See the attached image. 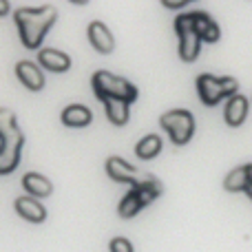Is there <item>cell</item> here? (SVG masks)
Returning a JSON list of instances; mask_svg holds the SVG:
<instances>
[{
	"instance_id": "6da1fadb",
	"label": "cell",
	"mask_w": 252,
	"mask_h": 252,
	"mask_svg": "<svg viewBox=\"0 0 252 252\" xmlns=\"http://www.w3.org/2000/svg\"><path fill=\"white\" fill-rule=\"evenodd\" d=\"M13 20H16L18 33L20 40L27 49H38L42 44L47 31L53 27V22L58 20V9L47 4V7H22L16 9L13 13Z\"/></svg>"
},
{
	"instance_id": "7a4b0ae2",
	"label": "cell",
	"mask_w": 252,
	"mask_h": 252,
	"mask_svg": "<svg viewBox=\"0 0 252 252\" xmlns=\"http://www.w3.org/2000/svg\"><path fill=\"white\" fill-rule=\"evenodd\" d=\"M22 146H25V135L18 128L16 113L0 109V175L18 168Z\"/></svg>"
},
{
	"instance_id": "3957f363",
	"label": "cell",
	"mask_w": 252,
	"mask_h": 252,
	"mask_svg": "<svg viewBox=\"0 0 252 252\" xmlns=\"http://www.w3.org/2000/svg\"><path fill=\"white\" fill-rule=\"evenodd\" d=\"M91 87L95 91L97 100H124V102H133L137 100V89L128 82V80L113 75L109 71H97L91 78Z\"/></svg>"
},
{
	"instance_id": "277c9868",
	"label": "cell",
	"mask_w": 252,
	"mask_h": 252,
	"mask_svg": "<svg viewBox=\"0 0 252 252\" xmlns=\"http://www.w3.org/2000/svg\"><path fill=\"white\" fill-rule=\"evenodd\" d=\"M237 84L235 78H215V75H199L197 78V91H199V97L204 104L213 106L217 104L221 97L226 95H237Z\"/></svg>"
},
{
	"instance_id": "5b68a950",
	"label": "cell",
	"mask_w": 252,
	"mask_h": 252,
	"mask_svg": "<svg viewBox=\"0 0 252 252\" xmlns=\"http://www.w3.org/2000/svg\"><path fill=\"white\" fill-rule=\"evenodd\" d=\"M159 122L161 128L170 135L173 144H177V146L186 144L192 137V130H195V120H192V115L188 111H179V109L168 111V113L161 115Z\"/></svg>"
},
{
	"instance_id": "8992f818",
	"label": "cell",
	"mask_w": 252,
	"mask_h": 252,
	"mask_svg": "<svg viewBox=\"0 0 252 252\" xmlns=\"http://www.w3.org/2000/svg\"><path fill=\"white\" fill-rule=\"evenodd\" d=\"M106 173H109V177L115 179V182L130 184V186H135V184H139L144 179L142 173H137L133 166L126 164L120 157H109V159H106Z\"/></svg>"
},
{
	"instance_id": "52a82bcc",
	"label": "cell",
	"mask_w": 252,
	"mask_h": 252,
	"mask_svg": "<svg viewBox=\"0 0 252 252\" xmlns=\"http://www.w3.org/2000/svg\"><path fill=\"white\" fill-rule=\"evenodd\" d=\"M89 33V42L93 44V49L100 53H111L115 47V40H113V33L109 31V27L100 20H93L87 29Z\"/></svg>"
},
{
	"instance_id": "ba28073f",
	"label": "cell",
	"mask_w": 252,
	"mask_h": 252,
	"mask_svg": "<svg viewBox=\"0 0 252 252\" xmlns=\"http://www.w3.org/2000/svg\"><path fill=\"white\" fill-rule=\"evenodd\" d=\"M13 206H16V213L31 223H42L47 219V210L40 201H35V197H18Z\"/></svg>"
},
{
	"instance_id": "9c48e42d",
	"label": "cell",
	"mask_w": 252,
	"mask_h": 252,
	"mask_svg": "<svg viewBox=\"0 0 252 252\" xmlns=\"http://www.w3.org/2000/svg\"><path fill=\"white\" fill-rule=\"evenodd\" d=\"M16 75H18V80L29 89V91H40V89L44 87V75H42V71L33 64V62H27V60L18 62L16 64Z\"/></svg>"
},
{
	"instance_id": "30bf717a",
	"label": "cell",
	"mask_w": 252,
	"mask_h": 252,
	"mask_svg": "<svg viewBox=\"0 0 252 252\" xmlns=\"http://www.w3.org/2000/svg\"><path fill=\"white\" fill-rule=\"evenodd\" d=\"M38 62L53 73H64L71 69V58L64 51H58V49H42L38 53Z\"/></svg>"
},
{
	"instance_id": "8fae6325",
	"label": "cell",
	"mask_w": 252,
	"mask_h": 252,
	"mask_svg": "<svg viewBox=\"0 0 252 252\" xmlns=\"http://www.w3.org/2000/svg\"><path fill=\"white\" fill-rule=\"evenodd\" d=\"M192 29L204 42H217L219 40V27L208 13L192 11Z\"/></svg>"
},
{
	"instance_id": "7c38bea8",
	"label": "cell",
	"mask_w": 252,
	"mask_h": 252,
	"mask_svg": "<svg viewBox=\"0 0 252 252\" xmlns=\"http://www.w3.org/2000/svg\"><path fill=\"white\" fill-rule=\"evenodd\" d=\"M177 35H179V56H182V60L192 62L199 56L201 38L195 33V29H182L177 31Z\"/></svg>"
},
{
	"instance_id": "4fadbf2b",
	"label": "cell",
	"mask_w": 252,
	"mask_h": 252,
	"mask_svg": "<svg viewBox=\"0 0 252 252\" xmlns=\"http://www.w3.org/2000/svg\"><path fill=\"white\" fill-rule=\"evenodd\" d=\"M250 186H252V164L235 168L230 175H226V179H223V188L230 192L248 190Z\"/></svg>"
},
{
	"instance_id": "5bb4252c",
	"label": "cell",
	"mask_w": 252,
	"mask_h": 252,
	"mask_svg": "<svg viewBox=\"0 0 252 252\" xmlns=\"http://www.w3.org/2000/svg\"><path fill=\"white\" fill-rule=\"evenodd\" d=\"M93 120L91 111L82 104H69L64 111H62V124L71 126V128H82V126H89Z\"/></svg>"
},
{
	"instance_id": "9a60e30c",
	"label": "cell",
	"mask_w": 252,
	"mask_h": 252,
	"mask_svg": "<svg viewBox=\"0 0 252 252\" xmlns=\"http://www.w3.org/2000/svg\"><path fill=\"white\" fill-rule=\"evenodd\" d=\"M22 186L31 197H49L53 192V184L40 173H27L22 177Z\"/></svg>"
},
{
	"instance_id": "2e32d148",
	"label": "cell",
	"mask_w": 252,
	"mask_h": 252,
	"mask_svg": "<svg viewBox=\"0 0 252 252\" xmlns=\"http://www.w3.org/2000/svg\"><path fill=\"white\" fill-rule=\"evenodd\" d=\"M246 115H248V100L244 95H232L226 104V111H223V118L230 126H239L244 124Z\"/></svg>"
},
{
	"instance_id": "e0dca14e",
	"label": "cell",
	"mask_w": 252,
	"mask_h": 252,
	"mask_svg": "<svg viewBox=\"0 0 252 252\" xmlns=\"http://www.w3.org/2000/svg\"><path fill=\"white\" fill-rule=\"evenodd\" d=\"M104 111L109 122L115 126H124L128 122V102L124 100H104Z\"/></svg>"
},
{
	"instance_id": "ac0fdd59",
	"label": "cell",
	"mask_w": 252,
	"mask_h": 252,
	"mask_svg": "<svg viewBox=\"0 0 252 252\" xmlns=\"http://www.w3.org/2000/svg\"><path fill=\"white\" fill-rule=\"evenodd\" d=\"M159 151H161L159 135H146V137L139 139L137 146H135V155H137L139 159H153V157H157Z\"/></svg>"
},
{
	"instance_id": "d6986e66",
	"label": "cell",
	"mask_w": 252,
	"mask_h": 252,
	"mask_svg": "<svg viewBox=\"0 0 252 252\" xmlns=\"http://www.w3.org/2000/svg\"><path fill=\"white\" fill-rule=\"evenodd\" d=\"M142 208H144V206H142V201H139L137 192L130 188L128 195H126L122 201H120L118 213H120V217H122V219H130V217H135V215H137Z\"/></svg>"
},
{
	"instance_id": "ffe728a7",
	"label": "cell",
	"mask_w": 252,
	"mask_h": 252,
	"mask_svg": "<svg viewBox=\"0 0 252 252\" xmlns=\"http://www.w3.org/2000/svg\"><path fill=\"white\" fill-rule=\"evenodd\" d=\"M111 252H133V246H130L128 239H124V237H115V239H111Z\"/></svg>"
},
{
	"instance_id": "44dd1931",
	"label": "cell",
	"mask_w": 252,
	"mask_h": 252,
	"mask_svg": "<svg viewBox=\"0 0 252 252\" xmlns=\"http://www.w3.org/2000/svg\"><path fill=\"white\" fill-rule=\"evenodd\" d=\"M190 0H161V4L164 7H168V9H179V7H184V4H188Z\"/></svg>"
},
{
	"instance_id": "7402d4cb",
	"label": "cell",
	"mask_w": 252,
	"mask_h": 252,
	"mask_svg": "<svg viewBox=\"0 0 252 252\" xmlns=\"http://www.w3.org/2000/svg\"><path fill=\"white\" fill-rule=\"evenodd\" d=\"M9 13V2L7 0H0V16H7Z\"/></svg>"
},
{
	"instance_id": "603a6c76",
	"label": "cell",
	"mask_w": 252,
	"mask_h": 252,
	"mask_svg": "<svg viewBox=\"0 0 252 252\" xmlns=\"http://www.w3.org/2000/svg\"><path fill=\"white\" fill-rule=\"evenodd\" d=\"M71 2H73V4H87L89 0H71Z\"/></svg>"
},
{
	"instance_id": "cb8c5ba5",
	"label": "cell",
	"mask_w": 252,
	"mask_h": 252,
	"mask_svg": "<svg viewBox=\"0 0 252 252\" xmlns=\"http://www.w3.org/2000/svg\"><path fill=\"white\" fill-rule=\"evenodd\" d=\"M246 192H248V197L252 199V186H250V188H248V190H246Z\"/></svg>"
}]
</instances>
